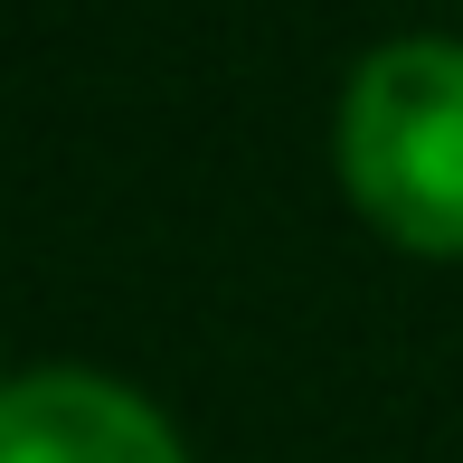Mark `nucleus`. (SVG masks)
Listing matches in <instances>:
<instances>
[{"mask_svg": "<svg viewBox=\"0 0 463 463\" xmlns=\"http://www.w3.org/2000/svg\"><path fill=\"white\" fill-rule=\"evenodd\" d=\"M341 180L407 256H463V48L388 38L341 95Z\"/></svg>", "mask_w": 463, "mask_h": 463, "instance_id": "1", "label": "nucleus"}, {"mask_svg": "<svg viewBox=\"0 0 463 463\" xmlns=\"http://www.w3.org/2000/svg\"><path fill=\"white\" fill-rule=\"evenodd\" d=\"M0 463H189L161 407L95 369L0 378Z\"/></svg>", "mask_w": 463, "mask_h": 463, "instance_id": "2", "label": "nucleus"}]
</instances>
